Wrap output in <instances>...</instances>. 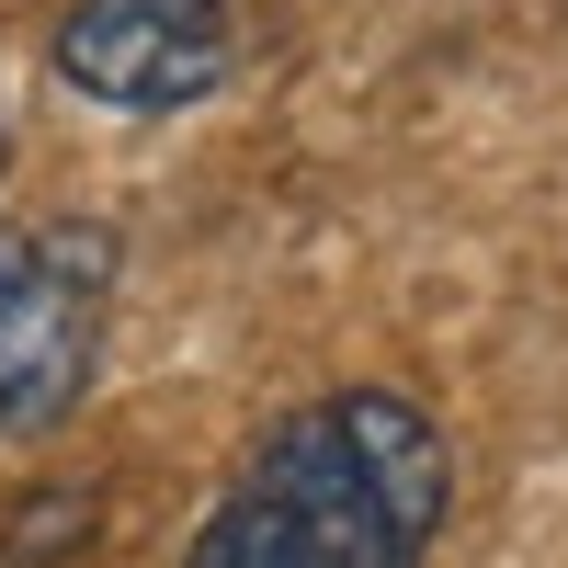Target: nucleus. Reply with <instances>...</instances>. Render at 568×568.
<instances>
[{
	"label": "nucleus",
	"instance_id": "1",
	"mask_svg": "<svg viewBox=\"0 0 568 568\" xmlns=\"http://www.w3.org/2000/svg\"><path fill=\"white\" fill-rule=\"evenodd\" d=\"M455 444L409 387H318L205 500L182 568H433Z\"/></svg>",
	"mask_w": 568,
	"mask_h": 568
},
{
	"label": "nucleus",
	"instance_id": "4",
	"mask_svg": "<svg viewBox=\"0 0 568 568\" xmlns=\"http://www.w3.org/2000/svg\"><path fill=\"white\" fill-rule=\"evenodd\" d=\"M0 182H12V114H0Z\"/></svg>",
	"mask_w": 568,
	"mask_h": 568
},
{
	"label": "nucleus",
	"instance_id": "3",
	"mask_svg": "<svg viewBox=\"0 0 568 568\" xmlns=\"http://www.w3.org/2000/svg\"><path fill=\"white\" fill-rule=\"evenodd\" d=\"M45 69L91 114H194L240 80V0H69Z\"/></svg>",
	"mask_w": 568,
	"mask_h": 568
},
{
	"label": "nucleus",
	"instance_id": "2",
	"mask_svg": "<svg viewBox=\"0 0 568 568\" xmlns=\"http://www.w3.org/2000/svg\"><path fill=\"white\" fill-rule=\"evenodd\" d=\"M114 273H125V251L103 216L0 227V444H45L103 387Z\"/></svg>",
	"mask_w": 568,
	"mask_h": 568
}]
</instances>
